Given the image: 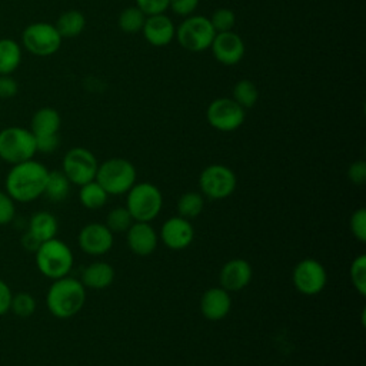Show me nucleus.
Listing matches in <instances>:
<instances>
[{
  "instance_id": "obj_18",
  "label": "nucleus",
  "mask_w": 366,
  "mask_h": 366,
  "mask_svg": "<svg viewBox=\"0 0 366 366\" xmlns=\"http://www.w3.org/2000/svg\"><path fill=\"white\" fill-rule=\"evenodd\" d=\"M232 309V297L222 286H213L203 292L200 297V312L204 319L219 322L224 319Z\"/></svg>"
},
{
  "instance_id": "obj_25",
  "label": "nucleus",
  "mask_w": 366,
  "mask_h": 366,
  "mask_svg": "<svg viewBox=\"0 0 366 366\" xmlns=\"http://www.w3.org/2000/svg\"><path fill=\"white\" fill-rule=\"evenodd\" d=\"M79 187V202L83 207L89 210H97L107 203L109 194L96 180L84 183Z\"/></svg>"
},
{
  "instance_id": "obj_3",
  "label": "nucleus",
  "mask_w": 366,
  "mask_h": 366,
  "mask_svg": "<svg viewBox=\"0 0 366 366\" xmlns=\"http://www.w3.org/2000/svg\"><path fill=\"white\" fill-rule=\"evenodd\" d=\"M34 263L44 277L56 280L70 273L74 264V256L66 242L53 237L40 243L34 252Z\"/></svg>"
},
{
  "instance_id": "obj_19",
  "label": "nucleus",
  "mask_w": 366,
  "mask_h": 366,
  "mask_svg": "<svg viewBox=\"0 0 366 366\" xmlns=\"http://www.w3.org/2000/svg\"><path fill=\"white\" fill-rule=\"evenodd\" d=\"M142 33L149 44L154 47H163L172 43V40L174 39L176 27L166 13H160L146 16Z\"/></svg>"
},
{
  "instance_id": "obj_17",
  "label": "nucleus",
  "mask_w": 366,
  "mask_h": 366,
  "mask_svg": "<svg viewBox=\"0 0 366 366\" xmlns=\"http://www.w3.org/2000/svg\"><path fill=\"white\" fill-rule=\"evenodd\" d=\"M126 242L132 253L144 257L150 256L156 250L159 244V234L150 223L133 222L126 232Z\"/></svg>"
},
{
  "instance_id": "obj_23",
  "label": "nucleus",
  "mask_w": 366,
  "mask_h": 366,
  "mask_svg": "<svg viewBox=\"0 0 366 366\" xmlns=\"http://www.w3.org/2000/svg\"><path fill=\"white\" fill-rule=\"evenodd\" d=\"M71 183L61 170H50L43 196L53 203H60L67 199Z\"/></svg>"
},
{
  "instance_id": "obj_20",
  "label": "nucleus",
  "mask_w": 366,
  "mask_h": 366,
  "mask_svg": "<svg viewBox=\"0 0 366 366\" xmlns=\"http://www.w3.org/2000/svg\"><path fill=\"white\" fill-rule=\"evenodd\" d=\"M114 267L104 262V260H96L89 263L80 276V282L84 287L102 290L107 289L114 282Z\"/></svg>"
},
{
  "instance_id": "obj_13",
  "label": "nucleus",
  "mask_w": 366,
  "mask_h": 366,
  "mask_svg": "<svg viewBox=\"0 0 366 366\" xmlns=\"http://www.w3.org/2000/svg\"><path fill=\"white\" fill-rule=\"evenodd\" d=\"M114 242V234L110 232V229L104 223L92 222L84 224L79 234H77V243L79 247L90 256H103L106 254L112 247Z\"/></svg>"
},
{
  "instance_id": "obj_7",
  "label": "nucleus",
  "mask_w": 366,
  "mask_h": 366,
  "mask_svg": "<svg viewBox=\"0 0 366 366\" xmlns=\"http://www.w3.org/2000/svg\"><path fill=\"white\" fill-rule=\"evenodd\" d=\"M214 34L216 31L209 17L192 14L184 17V20L176 27L174 39L184 50L199 53L210 49Z\"/></svg>"
},
{
  "instance_id": "obj_41",
  "label": "nucleus",
  "mask_w": 366,
  "mask_h": 366,
  "mask_svg": "<svg viewBox=\"0 0 366 366\" xmlns=\"http://www.w3.org/2000/svg\"><path fill=\"white\" fill-rule=\"evenodd\" d=\"M17 92V84L10 77H1L0 79V96L1 97H10L14 96Z\"/></svg>"
},
{
  "instance_id": "obj_16",
  "label": "nucleus",
  "mask_w": 366,
  "mask_h": 366,
  "mask_svg": "<svg viewBox=\"0 0 366 366\" xmlns=\"http://www.w3.org/2000/svg\"><path fill=\"white\" fill-rule=\"evenodd\" d=\"M252 276H253L252 264L246 259L234 257L227 260L222 266L219 273V280H220V286L229 293H232V292L243 290L252 282Z\"/></svg>"
},
{
  "instance_id": "obj_34",
  "label": "nucleus",
  "mask_w": 366,
  "mask_h": 366,
  "mask_svg": "<svg viewBox=\"0 0 366 366\" xmlns=\"http://www.w3.org/2000/svg\"><path fill=\"white\" fill-rule=\"evenodd\" d=\"M349 229L356 240H359L360 243L366 242V209L365 207H359L350 214Z\"/></svg>"
},
{
  "instance_id": "obj_38",
  "label": "nucleus",
  "mask_w": 366,
  "mask_h": 366,
  "mask_svg": "<svg viewBox=\"0 0 366 366\" xmlns=\"http://www.w3.org/2000/svg\"><path fill=\"white\" fill-rule=\"evenodd\" d=\"M347 179L353 184H363L366 182V162L356 160L347 169Z\"/></svg>"
},
{
  "instance_id": "obj_30",
  "label": "nucleus",
  "mask_w": 366,
  "mask_h": 366,
  "mask_svg": "<svg viewBox=\"0 0 366 366\" xmlns=\"http://www.w3.org/2000/svg\"><path fill=\"white\" fill-rule=\"evenodd\" d=\"M134 219L132 217L130 212L126 206H117L112 209L106 216V226L110 229V232L114 233H126L127 229L133 224Z\"/></svg>"
},
{
  "instance_id": "obj_14",
  "label": "nucleus",
  "mask_w": 366,
  "mask_h": 366,
  "mask_svg": "<svg viewBox=\"0 0 366 366\" xmlns=\"http://www.w3.org/2000/svg\"><path fill=\"white\" fill-rule=\"evenodd\" d=\"M160 240L170 250H183L194 240V227L190 220L182 216H173L163 222Z\"/></svg>"
},
{
  "instance_id": "obj_37",
  "label": "nucleus",
  "mask_w": 366,
  "mask_h": 366,
  "mask_svg": "<svg viewBox=\"0 0 366 366\" xmlns=\"http://www.w3.org/2000/svg\"><path fill=\"white\" fill-rule=\"evenodd\" d=\"M199 6V0H169V9L182 17L192 16Z\"/></svg>"
},
{
  "instance_id": "obj_35",
  "label": "nucleus",
  "mask_w": 366,
  "mask_h": 366,
  "mask_svg": "<svg viewBox=\"0 0 366 366\" xmlns=\"http://www.w3.org/2000/svg\"><path fill=\"white\" fill-rule=\"evenodd\" d=\"M16 217V202L6 190H0V226L10 224Z\"/></svg>"
},
{
  "instance_id": "obj_4",
  "label": "nucleus",
  "mask_w": 366,
  "mask_h": 366,
  "mask_svg": "<svg viewBox=\"0 0 366 366\" xmlns=\"http://www.w3.org/2000/svg\"><path fill=\"white\" fill-rule=\"evenodd\" d=\"M137 172L134 164L124 157H112L99 163L94 180L109 196L126 194L136 183Z\"/></svg>"
},
{
  "instance_id": "obj_36",
  "label": "nucleus",
  "mask_w": 366,
  "mask_h": 366,
  "mask_svg": "<svg viewBox=\"0 0 366 366\" xmlns=\"http://www.w3.org/2000/svg\"><path fill=\"white\" fill-rule=\"evenodd\" d=\"M136 6L146 14H160L166 13L169 9V0H136Z\"/></svg>"
},
{
  "instance_id": "obj_12",
  "label": "nucleus",
  "mask_w": 366,
  "mask_h": 366,
  "mask_svg": "<svg viewBox=\"0 0 366 366\" xmlns=\"http://www.w3.org/2000/svg\"><path fill=\"white\" fill-rule=\"evenodd\" d=\"M246 117V110L232 97H217L206 109L207 123L219 132L237 130Z\"/></svg>"
},
{
  "instance_id": "obj_1",
  "label": "nucleus",
  "mask_w": 366,
  "mask_h": 366,
  "mask_svg": "<svg viewBox=\"0 0 366 366\" xmlns=\"http://www.w3.org/2000/svg\"><path fill=\"white\" fill-rule=\"evenodd\" d=\"M49 169L34 160L11 164L4 177V190L16 203H30L44 193Z\"/></svg>"
},
{
  "instance_id": "obj_33",
  "label": "nucleus",
  "mask_w": 366,
  "mask_h": 366,
  "mask_svg": "<svg viewBox=\"0 0 366 366\" xmlns=\"http://www.w3.org/2000/svg\"><path fill=\"white\" fill-rule=\"evenodd\" d=\"M213 29L216 33L222 31H229L233 30L234 23H236V14L232 9L227 7H220L213 11V14L209 17Z\"/></svg>"
},
{
  "instance_id": "obj_40",
  "label": "nucleus",
  "mask_w": 366,
  "mask_h": 366,
  "mask_svg": "<svg viewBox=\"0 0 366 366\" xmlns=\"http://www.w3.org/2000/svg\"><path fill=\"white\" fill-rule=\"evenodd\" d=\"M11 296H13V292L10 286L3 279H0V316L10 312Z\"/></svg>"
},
{
  "instance_id": "obj_29",
  "label": "nucleus",
  "mask_w": 366,
  "mask_h": 366,
  "mask_svg": "<svg viewBox=\"0 0 366 366\" xmlns=\"http://www.w3.org/2000/svg\"><path fill=\"white\" fill-rule=\"evenodd\" d=\"M237 104H240L244 110L250 109L256 104L259 99V92L254 83H252L247 79H242L236 81L233 86V97H232Z\"/></svg>"
},
{
  "instance_id": "obj_6",
  "label": "nucleus",
  "mask_w": 366,
  "mask_h": 366,
  "mask_svg": "<svg viewBox=\"0 0 366 366\" xmlns=\"http://www.w3.org/2000/svg\"><path fill=\"white\" fill-rule=\"evenodd\" d=\"M36 153V139L30 129L9 126L0 130V159L3 162L17 164L34 159Z\"/></svg>"
},
{
  "instance_id": "obj_5",
  "label": "nucleus",
  "mask_w": 366,
  "mask_h": 366,
  "mask_svg": "<svg viewBox=\"0 0 366 366\" xmlns=\"http://www.w3.org/2000/svg\"><path fill=\"white\" fill-rule=\"evenodd\" d=\"M126 207L134 222L150 223L159 216L163 207V194L153 183L136 182L126 193Z\"/></svg>"
},
{
  "instance_id": "obj_8",
  "label": "nucleus",
  "mask_w": 366,
  "mask_h": 366,
  "mask_svg": "<svg viewBox=\"0 0 366 366\" xmlns=\"http://www.w3.org/2000/svg\"><path fill=\"white\" fill-rule=\"evenodd\" d=\"M237 186L234 172L224 164H209L199 176L200 193L210 200H223L233 194Z\"/></svg>"
},
{
  "instance_id": "obj_24",
  "label": "nucleus",
  "mask_w": 366,
  "mask_h": 366,
  "mask_svg": "<svg viewBox=\"0 0 366 366\" xmlns=\"http://www.w3.org/2000/svg\"><path fill=\"white\" fill-rule=\"evenodd\" d=\"M56 29L61 39L77 37L86 27V19L79 10H67L56 21Z\"/></svg>"
},
{
  "instance_id": "obj_21",
  "label": "nucleus",
  "mask_w": 366,
  "mask_h": 366,
  "mask_svg": "<svg viewBox=\"0 0 366 366\" xmlns=\"http://www.w3.org/2000/svg\"><path fill=\"white\" fill-rule=\"evenodd\" d=\"M61 124L60 114L53 107H41L39 109L30 123V132L34 137H44V136H54L59 134Z\"/></svg>"
},
{
  "instance_id": "obj_11",
  "label": "nucleus",
  "mask_w": 366,
  "mask_h": 366,
  "mask_svg": "<svg viewBox=\"0 0 366 366\" xmlns=\"http://www.w3.org/2000/svg\"><path fill=\"white\" fill-rule=\"evenodd\" d=\"M23 46L34 56L46 57L54 54L61 44V36L54 24L37 21L29 24L21 36Z\"/></svg>"
},
{
  "instance_id": "obj_27",
  "label": "nucleus",
  "mask_w": 366,
  "mask_h": 366,
  "mask_svg": "<svg viewBox=\"0 0 366 366\" xmlns=\"http://www.w3.org/2000/svg\"><path fill=\"white\" fill-rule=\"evenodd\" d=\"M204 199L200 192H184L177 200V214L187 220L200 216L204 209Z\"/></svg>"
},
{
  "instance_id": "obj_28",
  "label": "nucleus",
  "mask_w": 366,
  "mask_h": 366,
  "mask_svg": "<svg viewBox=\"0 0 366 366\" xmlns=\"http://www.w3.org/2000/svg\"><path fill=\"white\" fill-rule=\"evenodd\" d=\"M144 20L146 14L137 6H130L120 11L117 24L123 33L134 34L137 31H142Z\"/></svg>"
},
{
  "instance_id": "obj_42",
  "label": "nucleus",
  "mask_w": 366,
  "mask_h": 366,
  "mask_svg": "<svg viewBox=\"0 0 366 366\" xmlns=\"http://www.w3.org/2000/svg\"><path fill=\"white\" fill-rule=\"evenodd\" d=\"M21 246H23V249L34 253L37 250V247L40 246V242L30 232L26 230V233L21 236Z\"/></svg>"
},
{
  "instance_id": "obj_31",
  "label": "nucleus",
  "mask_w": 366,
  "mask_h": 366,
  "mask_svg": "<svg viewBox=\"0 0 366 366\" xmlns=\"http://www.w3.org/2000/svg\"><path fill=\"white\" fill-rule=\"evenodd\" d=\"M36 307H37V302L33 295L27 292L13 293L11 302H10V312H13V315H16L17 317H21V319L30 317L36 312Z\"/></svg>"
},
{
  "instance_id": "obj_32",
  "label": "nucleus",
  "mask_w": 366,
  "mask_h": 366,
  "mask_svg": "<svg viewBox=\"0 0 366 366\" xmlns=\"http://www.w3.org/2000/svg\"><path fill=\"white\" fill-rule=\"evenodd\" d=\"M349 276L353 287L362 296L366 295V254L362 253L353 259L349 269Z\"/></svg>"
},
{
  "instance_id": "obj_15",
  "label": "nucleus",
  "mask_w": 366,
  "mask_h": 366,
  "mask_svg": "<svg viewBox=\"0 0 366 366\" xmlns=\"http://www.w3.org/2000/svg\"><path fill=\"white\" fill-rule=\"evenodd\" d=\"M210 50L219 63L224 66H234L244 56V41L233 30L222 31L214 34Z\"/></svg>"
},
{
  "instance_id": "obj_26",
  "label": "nucleus",
  "mask_w": 366,
  "mask_h": 366,
  "mask_svg": "<svg viewBox=\"0 0 366 366\" xmlns=\"http://www.w3.org/2000/svg\"><path fill=\"white\" fill-rule=\"evenodd\" d=\"M21 60V49L17 41L11 39L0 40V74L7 76L13 73Z\"/></svg>"
},
{
  "instance_id": "obj_39",
  "label": "nucleus",
  "mask_w": 366,
  "mask_h": 366,
  "mask_svg": "<svg viewBox=\"0 0 366 366\" xmlns=\"http://www.w3.org/2000/svg\"><path fill=\"white\" fill-rule=\"evenodd\" d=\"M36 139V147L40 153H53L60 143L59 134L54 136H44V137H34Z\"/></svg>"
},
{
  "instance_id": "obj_9",
  "label": "nucleus",
  "mask_w": 366,
  "mask_h": 366,
  "mask_svg": "<svg viewBox=\"0 0 366 366\" xmlns=\"http://www.w3.org/2000/svg\"><path fill=\"white\" fill-rule=\"evenodd\" d=\"M97 167L99 162L96 156L86 147H71L61 160V172L76 186L94 180Z\"/></svg>"
},
{
  "instance_id": "obj_2",
  "label": "nucleus",
  "mask_w": 366,
  "mask_h": 366,
  "mask_svg": "<svg viewBox=\"0 0 366 366\" xmlns=\"http://www.w3.org/2000/svg\"><path fill=\"white\" fill-rule=\"evenodd\" d=\"M86 303V287L80 279L64 276L51 280L46 292V306L51 316L70 319L76 316Z\"/></svg>"
},
{
  "instance_id": "obj_10",
  "label": "nucleus",
  "mask_w": 366,
  "mask_h": 366,
  "mask_svg": "<svg viewBox=\"0 0 366 366\" xmlns=\"http://www.w3.org/2000/svg\"><path fill=\"white\" fill-rule=\"evenodd\" d=\"M292 282L299 293L305 296H316L326 287L327 272L319 260L305 257L293 267Z\"/></svg>"
},
{
  "instance_id": "obj_22",
  "label": "nucleus",
  "mask_w": 366,
  "mask_h": 366,
  "mask_svg": "<svg viewBox=\"0 0 366 366\" xmlns=\"http://www.w3.org/2000/svg\"><path fill=\"white\" fill-rule=\"evenodd\" d=\"M27 232H30L41 243L57 236L59 222L56 216L50 212L40 210L31 214V217L29 219Z\"/></svg>"
}]
</instances>
